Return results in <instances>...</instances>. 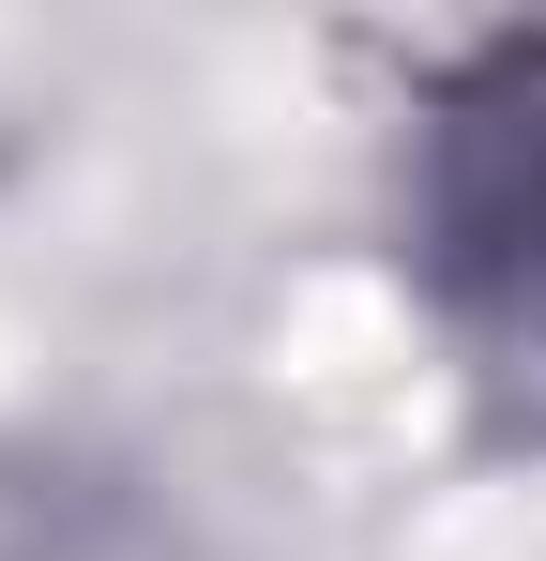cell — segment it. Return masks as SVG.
<instances>
[{"label": "cell", "instance_id": "6da1fadb", "mask_svg": "<svg viewBox=\"0 0 546 561\" xmlns=\"http://www.w3.org/2000/svg\"><path fill=\"white\" fill-rule=\"evenodd\" d=\"M425 243L441 274L546 334V46H501L441 92V137H425Z\"/></svg>", "mask_w": 546, "mask_h": 561}]
</instances>
